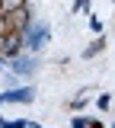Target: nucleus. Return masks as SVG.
<instances>
[{"instance_id": "f257e3e1", "label": "nucleus", "mask_w": 115, "mask_h": 128, "mask_svg": "<svg viewBox=\"0 0 115 128\" xmlns=\"http://www.w3.org/2000/svg\"><path fill=\"white\" fill-rule=\"evenodd\" d=\"M22 38H26V51H42V48L48 45V38H51V26L48 22H29V29L22 32Z\"/></svg>"}, {"instance_id": "f03ea898", "label": "nucleus", "mask_w": 115, "mask_h": 128, "mask_svg": "<svg viewBox=\"0 0 115 128\" xmlns=\"http://www.w3.org/2000/svg\"><path fill=\"white\" fill-rule=\"evenodd\" d=\"M19 51H26V38L19 29H10L6 35H0V58H16Z\"/></svg>"}, {"instance_id": "7ed1b4c3", "label": "nucleus", "mask_w": 115, "mask_h": 128, "mask_svg": "<svg viewBox=\"0 0 115 128\" xmlns=\"http://www.w3.org/2000/svg\"><path fill=\"white\" fill-rule=\"evenodd\" d=\"M10 70L16 74V77H32L35 70H38V61L32 58V51L26 54V51H19L16 58H10Z\"/></svg>"}, {"instance_id": "20e7f679", "label": "nucleus", "mask_w": 115, "mask_h": 128, "mask_svg": "<svg viewBox=\"0 0 115 128\" xmlns=\"http://www.w3.org/2000/svg\"><path fill=\"white\" fill-rule=\"evenodd\" d=\"M32 99H35V90H32V86H19V90L0 93V106H3V102H32Z\"/></svg>"}, {"instance_id": "39448f33", "label": "nucleus", "mask_w": 115, "mask_h": 128, "mask_svg": "<svg viewBox=\"0 0 115 128\" xmlns=\"http://www.w3.org/2000/svg\"><path fill=\"white\" fill-rule=\"evenodd\" d=\"M102 48H106V38L99 35L96 42H90V45L83 48V58H86V61H90V58H96V54H99V51H102Z\"/></svg>"}, {"instance_id": "423d86ee", "label": "nucleus", "mask_w": 115, "mask_h": 128, "mask_svg": "<svg viewBox=\"0 0 115 128\" xmlns=\"http://www.w3.org/2000/svg\"><path fill=\"white\" fill-rule=\"evenodd\" d=\"M22 6H26V0H0V13L3 16L16 13V10H22Z\"/></svg>"}, {"instance_id": "0eeeda50", "label": "nucleus", "mask_w": 115, "mask_h": 128, "mask_svg": "<svg viewBox=\"0 0 115 128\" xmlns=\"http://www.w3.org/2000/svg\"><path fill=\"white\" fill-rule=\"evenodd\" d=\"M0 128H35V125L26 118H16V122H0Z\"/></svg>"}, {"instance_id": "6e6552de", "label": "nucleus", "mask_w": 115, "mask_h": 128, "mask_svg": "<svg viewBox=\"0 0 115 128\" xmlns=\"http://www.w3.org/2000/svg\"><path fill=\"white\" fill-rule=\"evenodd\" d=\"M90 29H93V32H96V35H102V22H99V19H96V16H90Z\"/></svg>"}, {"instance_id": "1a4fd4ad", "label": "nucleus", "mask_w": 115, "mask_h": 128, "mask_svg": "<svg viewBox=\"0 0 115 128\" xmlns=\"http://www.w3.org/2000/svg\"><path fill=\"white\" fill-rule=\"evenodd\" d=\"M70 128H86V118H83V115H74V118H70Z\"/></svg>"}, {"instance_id": "9d476101", "label": "nucleus", "mask_w": 115, "mask_h": 128, "mask_svg": "<svg viewBox=\"0 0 115 128\" xmlns=\"http://www.w3.org/2000/svg\"><path fill=\"white\" fill-rule=\"evenodd\" d=\"M109 106H112V99H109V93H102V96H99V109L106 112V109H109Z\"/></svg>"}, {"instance_id": "9b49d317", "label": "nucleus", "mask_w": 115, "mask_h": 128, "mask_svg": "<svg viewBox=\"0 0 115 128\" xmlns=\"http://www.w3.org/2000/svg\"><path fill=\"white\" fill-rule=\"evenodd\" d=\"M80 10H90V0H77L74 3V13H80Z\"/></svg>"}, {"instance_id": "f8f14e48", "label": "nucleus", "mask_w": 115, "mask_h": 128, "mask_svg": "<svg viewBox=\"0 0 115 128\" xmlns=\"http://www.w3.org/2000/svg\"><path fill=\"white\" fill-rule=\"evenodd\" d=\"M6 32H10V22H6V16L0 13V35H6Z\"/></svg>"}, {"instance_id": "ddd939ff", "label": "nucleus", "mask_w": 115, "mask_h": 128, "mask_svg": "<svg viewBox=\"0 0 115 128\" xmlns=\"http://www.w3.org/2000/svg\"><path fill=\"white\" fill-rule=\"evenodd\" d=\"M86 128H102V122L99 118H86Z\"/></svg>"}, {"instance_id": "4468645a", "label": "nucleus", "mask_w": 115, "mask_h": 128, "mask_svg": "<svg viewBox=\"0 0 115 128\" xmlns=\"http://www.w3.org/2000/svg\"><path fill=\"white\" fill-rule=\"evenodd\" d=\"M0 122H3V118H0Z\"/></svg>"}, {"instance_id": "2eb2a0df", "label": "nucleus", "mask_w": 115, "mask_h": 128, "mask_svg": "<svg viewBox=\"0 0 115 128\" xmlns=\"http://www.w3.org/2000/svg\"><path fill=\"white\" fill-rule=\"evenodd\" d=\"M35 128H38V125H35Z\"/></svg>"}, {"instance_id": "dca6fc26", "label": "nucleus", "mask_w": 115, "mask_h": 128, "mask_svg": "<svg viewBox=\"0 0 115 128\" xmlns=\"http://www.w3.org/2000/svg\"><path fill=\"white\" fill-rule=\"evenodd\" d=\"M112 128H115V125H112Z\"/></svg>"}]
</instances>
